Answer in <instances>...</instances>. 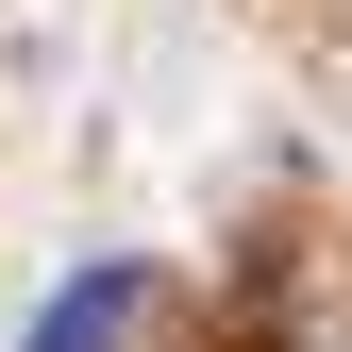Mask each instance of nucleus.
<instances>
[{
  "label": "nucleus",
  "mask_w": 352,
  "mask_h": 352,
  "mask_svg": "<svg viewBox=\"0 0 352 352\" xmlns=\"http://www.w3.org/2000/svg\"><path fill=\"white\" fill-rule=\"evenodd\" d=\"M135 302H151V269H118V252H101L84 285H51V319H34L17 352H118V336H135Z\"/></svg>",
  "instance_id": "f257e3e1"
}]
</instances>
